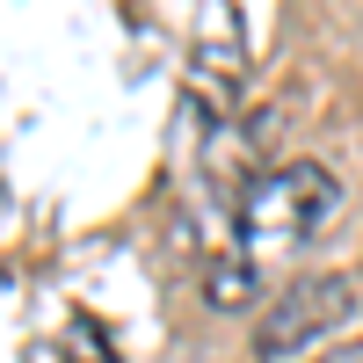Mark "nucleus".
I'll return each instance as SVG.
<instances>
[{"label":"nucleus","instance_id":"nucleus-1","mask_svg":"<svg viewBox=\"0 0 363 363\" xmlns=\"http://www.w3.org/2000/svg\"><path fill=\"white\" fill-rule=\"evenodd\" d=\"M342 203V182L327 174L320 160H291L277 174H262L247 196H240V247L247 255H284V247H306V240L335 218Z\"/></svg>","mask_w":363,"mask_h":363},{"label":"nucleus","instance_id":"nucleus-4","mask_svg":"<svg viewBox=\"0 0 363 363\" xmlns=\"http://www.w3.org/2000/svg\"><path fill=\"white\" fill-rule=\"evenodd\" d=\"M349 363H363V349H349Z\"/></svg>","mask_w":363,"mask_h":363},{"label":"nucleus","instance_id":"nucleus-3","mask_svg":"<svg viewBox=\"0 0 363 363\" xmlns=\"http://www.w3.org/2000/svg\"><path fill=\"white\" fill-rule=\"evenodd\" d=\"M211 306H247V277H240V269H218V277H211Z\"/></svg>","mask_w":363,"mask_h":363},{"label":"nucleus","instance_id":"nucleus-2","mask_svg":"<svg viewBox=\"0 0 363 363\" xmlns=\"http://www.w3.org/2000/svg\"><path fill=\"white\" fill-rule=\"evenodd\" d=\"M349 306H356V284L349 277H298L291 291H277L269 298V313H262V327H255V356H298V349H313L320 335H335V327L349 320Z\"/></svg>","mask_w":363,"mask_h":363}]
</instances>
